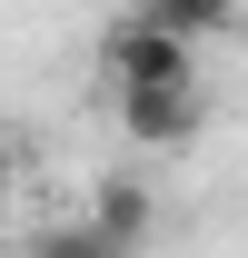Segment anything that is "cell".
<instances>
[{
	"mask_svg": "<svg viewBox=\"0 0 248 258\" xmlns=\"http://www.w3.org/2000/svg\"><path fill=\"white\" fill-rule=\"evenodd\" d=\"M99 80H109V99L119 90H199V50L129 10V20H109V40H99Z\"/></svg>",
	"mask_w": 248,
	"mask_h": 258,
	"instance_id": "6da1fadb",
	"label": "cell"
},
{
	"mask_svg": "<svg viewBox=\"0 0 248 258\" xmlns=\"http://www.w3.org/2000/svg\"><path fill=\"white\" fill-rule=\"evenodd\" d=\"M109 119H119L129 149H189V139L209 129V99H199V90H119Z\"/></svg>",
	"mask_w": 248,
	"mask_h": 258,
	"instance_id": "7a4b0ae2",
	"label": "cell"
},
{
	"mask_svg": "<svg viewBox=\"0 0 248 258\" xmlns=\"http://www.w3.org/2000/svg\"><path fill=\"white\" fill-rule=\"evenodd\" d=\"M80 219H90L119 258H139V248H149V228H159V199H149V179H139V169H109V179L90 189V209H80Z\"/></svg>",
	"mask_w": 248,
	"mask_h": 258,
	"instance_id": "3957f363",
	"label": "cell"
},
{
	"mask_svg": "<svg viewBox=\"0 0 248 258\" xmlns=\"http://www.w3.org/2000/svg\"><path fill=\"white\" fill-rule=\"evenodd\" d=\"M139 20H159V30H169V40H189V50L228 30V10H218V0H139Z\"/></svg>",
	"mask_w": 248,
	"mask_h": 258,
	"instance_id": "277c9868",
	"label": "cell"
},
{
	"mask_svg": "<svg viewBox=\"0 0 248 258\" xmlns=\"http://www.w3.org/2000/svg\"><path fill=\"white\" fill-rule=\"evenodd\" d=\"M30 258H119V248H109L90 219H40L30 228Z\"/></svg>",
	"mask_w": 248,
	"mask_h": 258,
	"instance_id": "5b68a950",
	"label": "cell"
},
{
	"mask_svg": "<svg viewBox=\"0 0 248 258\" xmlns=\"http://www.w3.org/2000/svg\"><path fill=\"white\" fill-rule=\"evenodd\" d=\"M10 209H20V149L0 139V228H10Z\"/></svg>",
	"mask_w": 248,
	"mask_h": 258,
	"instance_id": "8992f818",
	"label": "cell"
}]
</instances>
